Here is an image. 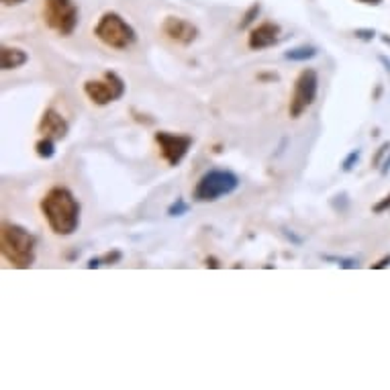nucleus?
Segmentation results:
<instances>
[{
  "label": "nucleus",
  "instance_id": "nucleus-18",
  "mask_svg": "<svg viewBox=\"0 0 390 390\" xmlns=\"http://www.w3.org/2000/svg\"><path fill=\"white\" fill-rule=\"evenodd\" d=\"M323 260H327V262H335V264L343 270H356L358 266H360L356 258H333V256H323Z\"/></svg>",
  "mask_w": 390,
  "mask_h": 390
},
{
  "label": "nucleus",
  "instance_id": "nucleus-22",
  "mask_svg": "<svg viewBox=\"0 0 390 390\" xmlns=\"http://www.w3.org/2000/svg\"><path fill=\"white\" fill-rule=\"evenodd\" d=\"M372 211L376 213V215H380V213H386L390 211V195H386L382 200H378L374 207H372Z\"/></svg>",
  "mask_w": 390,
  "mask_h": 390
},
{
  "label": "nucleus",
  "instance_id": "nucleus-27",
  "mask_svg": "<svg viewBox=\"0 0 390 390\" xmlns=\"http://www.w3.org/2000/svg\"><path fill=\"white\" fill-rule=\"evenodd\" d=\"M102 266V262H100V258H92L88 264H86V268L88 270H95V268H100Z\"/></svg>",
  "mask_w": 390,
  "mask_h": 390
},
{
  "label": "nucleus",
  "instance_id": "nucleus-15",
  "mask_svg": "<svg viewBox=\"0 0 390 390\" xmlns=\"http://www.w3.org/2000/svg\"><path fill=\"white\" fill-rule=\"evenodd\" d=\"M188 213H190V204L184 198H176L170 207H168V215L170 217H184Z\"/></svg>",
  "mask_w": 390,
  "mask_h": 390
},
{
  "label": "nucleus",
  "instance_id": "nucleus-14",
  "mask_svg": "<svg viewBox=\"0 0 390 390\" xmlns=\"http://www.w3.org/2000/svg\"><path fill=\"white\" fill-rule=\"evenodd\" d=\"M35 153L41 158V160H51L55 155V139L53 137H41L37 144H35Z\"/></svg>",
  "mask_w": 390,
  "mask_h": 390
},
{
  "label": "nucleus",
  "instance_id": "nucleus-5",
  "mask_svg": "<svg viewBox=\"0 0 390 390\" xmlns=\"http://www.w3.org/2000/svg\"><path fill=\"white\" fill-rule=\"evenodd\" d=\"M43 21L57 35L70 37L78 27L80 13L74 0H43Z\"/></svg>",
  "mask_w": 390,
  "mask_h": 390
},
{
  "label": "nucleus",
  "instance_id": "nucleus-30",
  "mask_svg": "<svg viewBox=\"0 0 390 390\" xmlns=\"http://www.w3.org/2000/svg\"><path fill=\"white\" fill-rule=\"evenodd\" d=\"M356 2H362V4H370V6H378V4H382V0H356Z\"/></svg>",
  "mask_w": 390,
  "mask_h": 390
},
{
  "label": "nucleus",
  "instance_id": "nucleus-31",
  "mask_svg": "<svg viewBox=\"0 0 390 390\" xmlns=\"http://www.w3.org/2000/svg\"><path fill=\"white\" fill-rule=\"evenodd\" d=\"M378 60H380V62L384 64V68H386V70H389V72H390V60H389V57H386V55H380Z\"/></svg>",
  "mask_w": 390,
  "mask_h": 390
},
{
  "label": "nucleus",
  "instance_id": "nucleus-6",
  "mask_svg": "<svg viewBox=\"0 0 390 390\" xmlns=\"http://www.w3.org/2000/svg\"><path fill=\"white\" fill-rule=\"evenodd\" d=\"M319 92V74L313 68H305L294 80V90L288 104V115L293 119L302 117V113L315 102Z\"/></svg>",
  "mask_w": 390,
  "mask_h": 390
},
{
  "label": "nucleus",
  "instance_id": "nucleus-13",
  "mask_svg": "<svg viewBox=\"0 0 390 390\" xmlns=\"http://www.w3.org/2000/svg\"><path fill=\"white\" fill-rule=\"evenodd\" d=\"M317 53L319 49L313 48V46H298V48L284 51V60H288V62H309V60L317 57Z\"/></svg>",
  "mask_w": 390,
  "mask_h": 390
},
{
  "label": "nucleus",
  "instance_id": "nucleus-1",
  "mask_svg": "<svg viewBox=\"0 0 390 390\" xmlns=\"http://www.w3.org/2000/svg\"><path fill=\"white\" fill-rule=\"evenodd\" d=\"M39 209L55 235L68 237L80 227V202L66 186H53L39 202Z\"/></svg>",
  "mask_w": 390,
  "mask_h": 390
},
{
  "label": "nucleus",
  "instance_id": "nucleus-29",
  "mask_svg": "<svg viewBox=\"0 0 390 390\" xmlns=\"http://www.w3.org/2000/svg\"><path fill=\"white\" fill-rule=\"evenodd\" d=\"M25 0H2L4 6H17V4H23Z\"/></svg>",
  "mask_w": 390,
  "mask_h": 390
},
{
  "label": "nucleus",
  "instance_id": "nucleus-17",
  "mask_svg": "<svg viewBox=\"0 0 390 390\" xmlns=\"http://www.w3.org/2000/svg\"><path fill=\"white\" fill-rule=\"evenodd\" d=\"M360 158H362V149H351L347 155H345V160L342 162V170L343 172H351L356 168V164L360 162Z\"/></svg>",
  "mask_w": 390,
  "mask_h": 390
},
{
  "label": "nucleus",
  "instance_id": "nucleus-16",
  "mask_svg": "<svg viewBox=\"0 0 390 390\" xmlns=\"http://www.w3.org/2000/svg\"><path fill=\"white\" fill-rule=\"evenodd\" d=\"M260 11H262V6H260V2H253L247 11H245L244 19H242V23H239V29H247L249 25L253 23L256 19H258V15H260Z\"/></svg>",
  "mask_w": 390,
  "mask_h": 390
},
{
  "label": "nucleus",
  "instance_id": "nucleus-19",
  "mask_svg": "<svg viewBox=\"0 0 390 390\" xmlns=\"http://www.w3.org/2000/svg\"><path fill=\"white\" fill-rule=\"evenodd\" d=\"M123 253L119 249H113V251H109V253H104L102 258H100V262L102 264H106V266H113V264H119L121 262Z\"/></svg>",
  "mask_w": 390,
  "mask_h": 390
},
{
  "label": "nucleus",
  "instance_id": "nucleus-24",
  "mask_svg": "<svg viewBox=\"0 0 390 390\" xmlns=\"http://www.w3.org/2000/svg\"><path fill=\"white\" fill-rule=\"evenodd\" d=\"M389 266H390V253H389V256H384V258H380V260H378L376 264H372L370 268H372V270H384V268H389Z\"/></svg>",
  "mask_w": 390,
  "mask_h": 390
},
{
  "label": "nucleus",
  "instance_id": "nucleus-23",
  "mask_svg": "<svg viewBox=\"0 0 390 390\" xmlns=\"http://www.w3.org/2000/svg\"><path fill=\"white\" fill-rule=\"evenodd\" d=\"M282 233H284V237H286V239H291V242H293L294 245H300V244H302V237H298V235H296L294 231H291V229H286V227H282Z\"/></svg>",
  "mask_w": 390,
  "mask_h": 390
},
{
  "label": "nucleus",
  "instance_id": "nucleus-21",
  "mask_svg": "<svg viewBox=\"0 0 390 390\" xmlns=\"http://www.w3.org/2000/svg\"><path fill=\"white\" fill-rule=\"evenodd\" d=\"M354 37L360 39V41H372L376 37V31L374 29H356L354 31Z\"/></svg>",
  "mask_w": 390,
  "mask_h": 390
},
{
  "label": "nucleus",
  "instance_id": "nucleus-9",
  "mask_svg": "<svg viewBox=\"0 0 390 390\" xmlns=\"http://www.w3.org/2000/svg\"><path fill=\"white\" fill-rule=\"evenodd\" d=\"M162 33L174 41L178 46H193L196 39H198V29L196 25H193L190 21L182 19V17H166L164 23H162Z\"/></svg>",
  "mask_w": 390,
  "mask_h": 390
},
{
  "label": "nucleus",
  "instance_id": "nucleus-7",
  "mask_svg": "<svg viewBox=\"0 0 390 390\" xmlns=\"http://www.w3.org/2000/svg\"><path fill=\"white\" fill-rule=\"evenodd\" d=\"M84 95L97 106H104L125 97V82L117 72H104L102 80L84 82Z\"/></svg>",
  "mask_w": 390,
  "mask_h": 390
},
{
  "label": "nucleus",
  "instance_id": "nucleus-10",
  "mask_svg": "<svg viewBox=\"0 0 390 390\" xmlns=\"http://www.w3.org/2000/svg\"><path fill=\"white\" fill-rule=\"evenodd\" d=\"M280 35H282L280 25L266 21V23L258 25V27H253L249 31V35H247V48L253 49V51L274 48L280 41Z\"/></svg>",
  "mask_w": 390,
  "mask_h": 390
},
{
  "label": "nucleus",
  "instance_id": "nucleus-3",
  "mask_svg": "<svg viewBox=\"0 0 390 390\" xmlns=\"http://www.w3.org/2000/svg\"><path fill=\"white\" fill-rule=\"evenodd\" d=\"M95 37L106 48L117 49V51L129 49L137 41L135 29L115 11H109L98 19V23L95 25Z\"/></svg>",
  "mask_w": 390,
  "mask_h": 390
},
{
  "label": "nucleus",
  "instance_id": "nucleus-4",
  "mask_svg": "<svg viewBox=\"0 0 390 390\" xmlns=\"http://www.w3.org/2000/svg\"><path fill=\"white\" fill-rule=\"evenodd\" d=\"M239 176L231 170H209L198 178L193 198L198 202H215L223 196L233 195L239 188Z\"/></svg>",
  "mask_w": 390,
  "mask_h": 390
},
{
  "label": "nucleus",
  "instance_id": "nucleus-11",
  "mask_svg": "<svg viewBox=\"0 0 390 390\" xmlns=\"http://www.w3.org/2000/svg\"><path fill=\"white\" fill-rule=\"evenodd\" d=\"M37 131L41 133V137H53L55 141H62L68 137L70 125L64 119V115L57 113L55 109H46V113L41 115V121L37 125Z\"/></svg>",
  "mask_w": 390,
  "mask_h": 390
},
{
  "label": "nucleus",
  "instance_id": "nucleus-2",
  "mask_svg": "<svg viewBox=\"0 0 390 390\" xmlns=\"http://www.w3.org/2000/svg\"><path fill=\"white\" fill-rule=\"evenodd\" d=\"M0 251L15 268H31L35 264V237L23 225L4 221L0 229Z\"/></svg>",
  "mask_w": 390,
  "mask_h": 390
},
{
  "label": "nucleus",
  "instance_id": "nucleus-12",
  "mask_svg": "<svg viewBox=\"0 0 390 390\" xmlns=\"http://www.w3.org/2000/svg\"><path fill=\"white\" fill-rule=\"evenodd\" d=\"M29 62V53L21 48H2L0 51V66L2 70H17Z\"/></svg>",
  "mask_w": 390,
  "mask_h": 390
},
{
  "label": "nucleus",
  "instance_id": "nucleus-25",
  "mask_svg": "<svg viewBox=\"0 0 390 390\" xmlns=\"http://www.w3.org/2000/svg\"><path fill=\"white\" fill-rule=\"evenodd\" d=\"M204 264H207V268H213V270L221 268L219 260H217V258H215V256H209V258H207V260H204Z\"/></svg>",
  "mask_w": 390,
  "mask_h": 390
},
{
  "label": "nucleus",
  "instance_id": "nucleus-8",
  "mask_svg": "<svg viewBox=\"0 0 390 390\" xmlns=\"http://www.w3.org/2000/svg\"><path fill=\"white\" fill-rule=\"evenodd\" d=\"M155 144L160 147L162 158L168 162V166H178L186 158V153L193 147L195 139L190 135H182V133L158 131L155 133Z\"/></svg>",
  "mask_w": 390,
  "mask_h": 390
},
{
  "label": "nucleus",
  "instance_id": "nucleus-26",
  "mask_svg": "<svg viewBox=\"0 0 390 390\" xmlns=\"http://www.w3.org/2000/svg\"><path fill=\"white\" fill-rule=\"evenodd\" d=\"M390 172V155L382 162V166H380V176H389Z\"/></svg>",
  "mask_w": 390,
  "mask_h": 390
},
{
  "label": "nucleus",
  "instance_id": "nucleus-28",
  "mask_svg": "<svg viewBox=\"0 0 390 390\" xmlns=\"http://www.w3.org/2000/svg\"><path fill=\"white\" fill-rule=\"evenodd\" d=\"M258 78H260V80H280L278 74H260Z\"/></svg>",
  "mask_w": 390,
  "mask_h": 390
},
{
  "label": "nucleus",
  "instance_id": "nucleus-20",
  "mask_svg": "<svg viewBox=\"0 0 390 390\" xmlns=\"http://www.w3.org/2000/svg\"><path fill=\"white\" fill-rule=\"evenodd\" d=\"M389 149H390V141H384L382 146L378 147V151L374 153V158H372V164H374V168H378L380 164H382V158L389 153Z\"/></svg>",
  "mask_w": 390,
  "mask_h": 390
}]
</instances>
